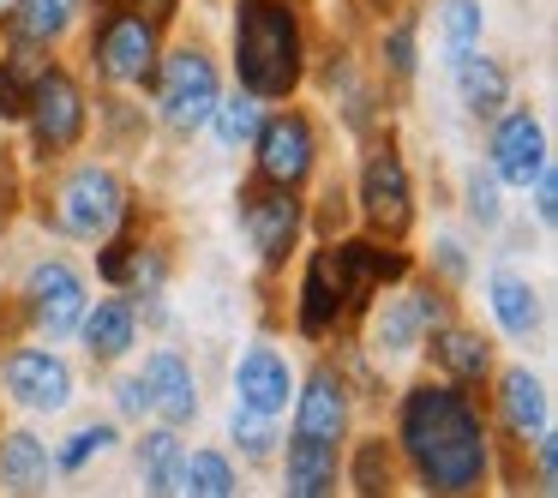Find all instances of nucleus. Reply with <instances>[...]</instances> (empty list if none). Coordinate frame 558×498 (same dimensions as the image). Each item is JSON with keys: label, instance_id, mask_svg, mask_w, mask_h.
<instances>
[{"label": "nucleus", "instance_id": "0eeeda50", "mask_svg": "<svg viewBox=\"0 0 558 498\" xmlns=\"http://www.w3.org/2000/svg\"><path fill=\"white\" fill-rule=\"evenodd\" d=\"M162 54V25L126 13V7H102L90 25V73L109 90H145Z\"/></svg>", "mask_w": 558, "mask_h": 498}, {"label": "nucleus", "instance_id": "ddd939ff", "mask_svg": "<svg viewBox=\"0 0 558 498\" xmlns=\"http://www.w3.org/2000/svg\"><path fill=\"white\" fill-rule=\"evenodd\" d=\"M349 426H354V390H349L342 361H313L306 378H294L289 433L318 438V445H349Z\"/></svg>", "mask_w": 558, "mask_h": 498}, {"label": "nucleus", "instance_id": "4be33fe9", "mask_svg": "<svg viewBox=\"0 0 558 498\" xmlns=\"http://www.w3.org/2000/svg\"><path fill=\"white\" fill-rule=\"evenodd\" d=\"M445 73H450V90H457V102H462L469 121H493L505 102H517L510 97L505 61H493L486 49H469V54H457V61H445Z\"/></svg>", "mask_w": 558, "mask_h": 498}, {"label": "nucleus", "instance_id": "f257e3e1", "mask_svg": "<svg viewBox=\"0 0 558 498\" xmlns=\"http://www.w3.org/2000/svg\"><path fill=\"white\" fill-rule=\"evenodd\" d=\"M390 445H397V462L409 469V481L433 498H469L498 469V445L481 397L462 385H445V378H421V385L397 390Z\"/></svg>", "mask_w": 558, "mask_h": 498}, {"label": "nucleus", "instance_id": "412c9836", "mask_svg": "<svg viewBox=\"0 0 558 498\" xmlns=\"http://www.w3.org/2000/svg\"><path fill=\"white\" fill-rule=\"evenodd\" d=\"M282 493L289 498H330L342 486V445H318V438H282L277 445Z\"/></svg>", "mask_w": 558, "mask_h": 498}, {"label": "nucleus", "instance_id": "7ed1b4c3", "mask_svg": "<svg viewBox=\"0 0 558 498\" xmlns=\"http://www.w3.org/2000/svg\"><path fill=\"white\" fill-rule=\"evenodd\" d=\"M43 198H49V222L61 241H109L121 222H133V186L121 181V169H109V162H73L66 157V169L54 174L49 186H43Z\"/></svg>", "mask_w": 558, "mask_h": 498}, {"label": "nucleus", "instance_id": "e433bc0d", "mask_svg": "<svg viewBox=\"0 0 558 498\" xmlns=\"http://www.w3.org/2000/svg\"><path fill=\"white\" fill-rule=\"evenodd\" d=\"M534 493H558V433L553 426L534 438Z\"/></svg>", "mask_w": 558, "mask_h": 498}, {"label": "nucleus", "instance_id": "7c9ffc66", "mask_svg": "<svg viewBox=\"0 0 558 498\" xmlns=\"http://www.w3.org/2000/svg\"><path fill=\"white\" fill-rule=\"evenodd\" d=\"M433 19H438V54H445V61L481 49V37H486V7L481 0H438Z\"/></svg>", "mask_w": 558, "mask_h": 498}, {"label": "nucleus", "instance_id": "6e6552de", "mask_svg": "<svg viewBox=\"0 0 558 498\" xmlns=\"http://www.w3.org/2000/svg\"><path fill=\"white\" fill-rule=\"evenodd\" d=\"M234 217H241V234L265 270H282L306 241V198L294 186L258 181V174L234 193Z\"/></svg>", "mask_w": 558, "mask_h": 498}, {"label": "nucleus", "instance_id": "39448f33", "mask_svg": "<svg viewBox=\"0 0 558 498\" xmlns=\"http://www.w3.org/2000/svg\"><path fill=\"white\" fill-rule=\"evenodd\" d=\"M19 126H25V150L31 162H66L78 145H85L90 133V97H85V78L73 73V66L54 61L49 73L37 78V90H31L25 114H19Z\"/></svg>", "mask_w": 558, "mask_h": 498}, {"label": "nucleus", "instance_id": "5701e85b", "mask_svg": "<svg viewBox=\"0 0 558 498\" xmlns=\"http://www.w3.org/2000/svg\"><path fill=\"white\" fill-rule=\"evenodd\" d=\"M78 25H85V0H7L0 37H25V42H43V49H61Z\"/></svg>", "mask_w": 558, "mask_h": 498}, {"label": "nucleus", "instance_id": "dca6fc26", "mask_svg": "<svg viewBox=\"0 0 558 498\" xmlns=\"http://www.w3.org/2000/svg\"><path fill=\"white\" fill-rule=\"evenodd\" d=\"M229 385H234V402H241V409L282 421V414H289V397H294V366H289V354H282L277 342L258 337V342H246V349L234 354Z\"/></svg>", "mask_w": 558, "mask_h": 498}, {"label": "nucleus", "instance_id": "f3484780", "mask_svg": "<svg viewBox=\"0 0 558 498\" xmlns=\"http://www.w3.org/2000/svg\"><path fill=\"white\" fill-rule=\"evenodd\" d=\"M421 361L433 366V378H445V385H462V390H486V378H493V342L481 337V330L457 325V318H445V325L426 330L421 342Z\"/></svg>", "mask_w": 558, "mask_h": 498}, {"label": "nucleus", "instance_id": "f704fd0d", "mask_svg": "<svg viewBox=\"0 0 558 498\" xmlns=\"http://www.w3.org/2000/svg\"><path fill=\"white\" fill-rule=\"evenodd\" d=\"M426 270H433L445 289H462V282L474 277V258H469V246H462V234H433V258H426Z\"/></svg>", "mask_w": 558, "mask_h": 498}, {"label": "nucleus", "instance_id": "f03ea898", "mask_svg": "<svg viewBox=\"0 0 558 498\" xmlns=\"http://www.w3.org/2000/svg\"><path fill=\"white\" fill-rule=\"evenodd\" d=\"M229 66L234 85L258 102H294L313 78V31L301 0H234L229 13Z\"/></svg>", "mask_w": 558, "mask_h": 498}, {"label": "nucleus", "instance_id": "393cba45", "mask_svg": "<svg viewBox=\"0 0 558 498\" xmlns=\"http://www.w3.org/2000/svg\"><path fill=\"white\" fill-rule=\"evenodd\" d=\"M54 481V450L31 426H7L0 433V493H49Z\"/></svg>", "mask_w": 558, "mask_h": 498}, {"label": "nucleus", "instance_id": "473e14b6", "mask_svg": "<svg viewBox=\"0 0 558 498\" xmlns=\"http://www.w3.org/2000/svg\"><path fill=\"white\" fill-rule=\"evenodd\" d=\"M462 217H469L481 234L505 229V186L493 181V169H486V162L462 169Z\"/></svg>", "mask_w": 558, "mask_h": 498}, {"label": "nucleus", "instance_id": "4468645a", "mask_svg": "<svg viewBox=\"0 0 558 498\" xmlns=\"http://www.w3.org/2000/svg\"><path fill=\"white\" fill-rule=\"evenodd\" d=\"M546 157H553V145H546V126H541V114H534V109L505 102V109L486 121V169H493L498 186L529 193V181L541 174Z\"/></svg>", "mask_w": 558, "mask_h": 498}, {"label": "nucleus", "instance_id": "bb28decb", "mask_svg": "<svg viewBox=\"0 0 558 498\" xmlns=\"http://www.w3.org/2000/svg\"><path fill=\"white\" fill-rule=\"evenodd\" d=\"M342 486H349V493H361V498L390 493V486H397V445H390L385 433L354 438V450L342 457Z\"/></svg>", "mask_w": 558, "mask_h": 498}, {"label": "nucleus", "instance_id": "cd10ccee", "mask_svg": "<svg viewBox=\"0 0 558 498\" xmlns=\"http://www.w3.org/2000/svg\"><path fill=\"white\" fill-rule=\"evenodd\" d=\"M174 493H186V498H234L241 493V469L229 462V450H181Z\"/></svg>", "mask_w": 558, "mask_h": 498}, {"label": "nucleus", "instance_id": "a211bd4d", "mask_svg": "<svg viewBox=\"0 0 558 498\" xmlns=\"http://www.w3.org/2000/svg\"><path fill=\"white\" fill-rule=\"evenodd\" d=\"M138 378H145L150 414H157L162 426H193L198 421V373L181 349H150L145 366H138Z\"/></svg>", "mask_w": 558, "mask_h": 498}, {"label": "nucleus", "instance_id": "2eb2a0df", "mask_svg": "<svg viewBox=\"0 0 558 498\" xmlns=\"http://www.w3.org/2000/svg\"><path fill=\"white\" fill-rule=\"evenodd\" d=\"M349 325V294H342L337 258H330V241L306 246L301 258V294H294V337L301 342H325Z\"/></svg>", "mask_w": 558, "mask_h": 498}, {"label": "nucleus", "instance_id": "4c0bfd02", "mask_svg": "<svg viewBox=\"0 0 558 498\" xmlns=\"http://www.w3.org/2000/svg\"><path fill=\"white\" fill-rule=\"evenodd\" d=\"M97 7H126V13L150 19V25H162V31L181 19V0H97Z\"/></svg>", "mask_w": 558, "mask_h": 498}, {"label": "nucleus", "instance_id": "72a5a7b5", "mask_svg": "<svg viewBox=\"0 0 558 498\" xmlns=\"http://www.w3.org/2000/svg\"><path fill=\"white\" fill-rule=\"evenodd\" d=\"M229 438H234V450H241V462H277V445H282L277 421L241 409V402L229 409Z\"/></svg>", "mask_w": 558, "mask_h": 498}, {"label": "nucleus", "instance_id": "f8f14e48", "mask_svg": "<svg viewBox=\"0 0 558 498\" xmlns=\"http://www.w3.org/2000/svg\"><path fill=\"white\" fill-rule=\"evenodd\" d=\"M486 426H493V445L529 450L534 438L553 426V397H546V378L529 366H493L486 378Z\"/></svg>", "mask_w": 558, "mask_h": 498}, {"label": "nucleus", "instance_id": "a878e982", "mask_svg": "<svg viewBox=\"0 0 558 498\" xmlns=\"http://www.w3.org/2000/svg\"><path fill=\"white\" fill-rule=\"evenodd\" d=\"M181 426H145V433L133 438V469L138 481H145L150 498H169L174 493V469H181Z\"/></svg>", "mask_w": 558, "mask_h": 498}, {"label": "nucleus", "instance_id": "9d476101", "mask_svg": "<svg viewBox=\"0 0 558 498\" xmlns=\"http://www.w3.org/2000/svg\"><path fill=\"white\" fill-rule=\"evenodd\" d=\"M0 397L25 414H66L78 397V373L54 342H19L0 354Z\"/></svg>", "mask_w": 558, "mask_h": 498}, {"label": "nucleus", "instance_id": "2f4dec72", "mask_svg": "<svg viewBox=\"0 0 558 498\" xmlns=\"http://www.w3.org/2000/svg\"><path fill=\"white\" fill-rule=\"evenodd\" d=\"M378 66L397 85H414L421 78V19H397V25L378 31Z\"/></svg>", "mask_w": 558, "mask_h": 498}, {"label": "nucleus", "instance_id": "ea45409f", "mask_svg": "<svg viewBox=\"0 0 558 498\" xmlns=\"http://www.w3.org/2000/svg\"><path fill=\"white\" fill-rule=\"evenodd\" d=\"M361 7H373V13H385V7H390V0H361Z\"/></svg>", "mask_w": 558, "mask_h": 498}, {"label": "nucleus", "instance_id": "c85d7f7f", "mask_svg": "<svg viewBox=\"0 0 558 498\" xmlns=\"http://www.w3.org/2000/svg\"><path fill=\"white\" fill-rule=\"evenodd\" d=\"M258 121H265V102H258L253 90L234 85V90H222V97H217L205 133H217L222 150H246V145H253V133H258Z\"/></svg>", "mask_w": 558, "mask_h": 498}, {"label": "nucleus", "instance_id": "20e7f679", "mask_svg": "<svg viewBox=\"0 0 558 498\" xmlns=\"http://www.w3.org/2000/svg\"><path fill=\"white\" fill-rule=\"evenodd\" d=\"M150 109H157L162 133L169 138H198L222 97V73L210 61L205 42H174L157 54V73H150Z\"/></svg>", "mask_w": 558, "mask_h": 498}, {"label": "nucleus", "instance_id": "1a4fd4ad", "mask_svg": "<svg viewBox=\"0 0 558 498\" xmlns=\"http://www.w3.org/2000/svg\"><path fill=\"white\" fill-rule=\"evenodd\" d=\"M354 210H361L366 234L378 241H409L414 229V181H409V162L390 138H378L366 150L361 174H354Z\"/></svg>", "mask_w": 558, "mask_h": 498}, {"label": "nucleus", "instance_id": "6ab92c4d", "mask_svg": "<svg viewBox=\"0 0 558 498\" xmlns=\"http://www.w3.org/2000/svg\"><path fill=\"white\" fill-rule=\"evenodd\" d=\"M73 337L85 342L90 366H121L126 354L138 349V301H133V294H121V289L102 294V301H90Z\"/></svg>", "mask_w": 558, "mask_h": 498}, {"label": "nucleus", "instance_id": "9b49d317", "mask_svg": "<svg viewBox=\"0 0 558 498\" xmlns=\"http://www.w3.org/2000/svg\"><path fill=\"white\" fill-rule=\"evenodd\" d=\"M253 174L258 181H277V186H294V193H306V181L318 174V126L306 109H265V121H258L253 133Z\"/></svg>", "mask_w": 558, "mask_h": 498}, {"label": "nucleus", "instance_id": "aec40b11", "mask_svg": "<svg viewBox=\"0 0 558 498\" xmlns=\"http://www.w3.org/2000/svg\"><path fill=\"white\" fill-rule=\"evenodd\" d=\"M486 313H493L498 337H510V342H534V337H541V325H546L541 289H534L522 270H510V265L486 270Z\"/></svg>", "mask_w": 558, "mask_h": 498}, {"label": "nucleus", "instance_id": "b1692460", "mask_svg": "<svg viewBox=\"0 0 558 498\" xmlns=\"http://www.w3.org/2000/svg\"><path fill=\"white\" fill-rule=\"evenodd\" d=\"M49 66H54V49L25 42V37H0V126H19L31 90H37V78Z\"/></svg>", "mask_w": 558, "mask_h": 498}, {"label": "nucleus", "instance_id": "58836bf2", "mask_svg": "<svg viewBox=\"0 0 558 498\" xmlns=\"http://www.w3.org/2000/svg\"><path fill=\"white\" fill-rule=\"evenodd\" d=\"M114 409L126 414V421H145L150 414V397H145V378H114Z\"/></svg>", "mask_w": 558, "mask_h": 498}, {"label": "nucleus", "instance_id": "423d86ee", "mask_svg": "<svg viewBox=\"0 0 558 498\" xmlns=\"http://www.w3.org/2000/svg\"><path fill=\"white\" fill-rule=\"evenodd\" d=\"M85 306H90V282L66 253H43L25 265V277H19V313H25L37 342H66L78 330V318H85Z\"/></svg>", "mask_w": 558, "mask_h": 498}, {"label": "nucleus", "instance_id": "c9c22d12", "mask_svg": "<svg viewBox=\"0 0 558 498\" xmlns=\"http://www.w3.org/2000/svg\"><path fill=\"white\" fill-rule=\"evenodd\" d=\"M529 193H534V222L553 234V229H558V162H553V157L541 162V174L529 181Z\"/></svg>", "mask_w": 558, "mask_h": 498}, {"label": "nucleus", "instance_id": "79ce46f5", "mask_svg": "<svg viewBox=\"0 0 558 498\" xmlns=\"http://www.w3.org/2000/svg\"><path fill=\"white\" fill-rule=\"evenodd\" d=\"M0 7H7V0H0Z\"/></svg>", "mask_w": 558, "mask_h": 498}, {"label": "nucleus", "instance_id": "a19ab883", "mask_svg": "<svg viewBox=\"0 0 558 498\" xmlns=\"http://www.w3.org/2000/svg\"><path fill=\"white\" fill-rule=\"evenodd\" d=\"M0 222H7V198H0Z\"/></svg>", "mask_w": 558, "mask_h": 498}, {"label": "nucleus", "instance_id": "c756f323", "mask_svg": "<svg viewBox=\"0 0 558 498\" xmlns=\"http://www.w3.org/2000/svg\"><path fill=\"white\" fill-rule=\"evenodd\" d=\"M54 450V474H85L97 457H109V450H121V421H85L73 426V433L61 438Z\"/></svg>", "mask_w": 558, "mask_h": 498}]
</instances>
